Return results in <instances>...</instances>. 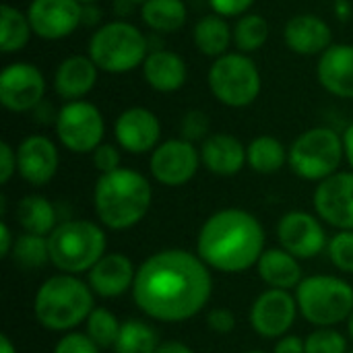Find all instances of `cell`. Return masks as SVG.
Masks as SVG:
<instances>
[{"instance_id":"obj_1","label":"cell","mask_w":353,"mask_h":353,"mask_svg":"<svg viewBox=\"0 0 353 353\" xmlns=\"http://www.w3.org/2000/svg\"><path fill=\"white\" fill-rule=\"evenodd\" d=\"M213 277L199 254L170 248L151 254L139 269L132 285L134 304L159 323L194 319L211 300Z\"/></svg>"},{"instance_id":"obj_2","label":"cell","mask_w":353,"mask_h":353,"mask_svg":"<svg viewBox=\"0 0 353 353\" xmlns=\"http://www.w3.org/2000/svg\"><path fill=\"white\" fill-rule=\"evenodd\" d=\"M196 252L209 269L221 273H244L265 252V230L244 209H221L201 228Z\"/></svg>"},{"instance_id":"obj_3","label":"cell","mask_w":353,"mask_h":353,"mask_svg":"<svg viewBox=\"0 0 353 353\" xmlns=\"http://www.w3.org/2000/svg\"><path fill=\"white\" fill-rule=\"evenodd\" d=\"M153 203L149 180L130 168L101 174L93 188V209L97 219L116 232L130 230L145 219Z\"/></svg>"},{"instance_id":"obj_4","label":"cell","mask_w":353,"mask_h":353,"mask_svg":"<svg viewBox=\"0 0 353 353\" xmlns=\"http://www.w3.org/2000/svg\"><path fill=\"white\" fill-rule=\"evenodd\" d=\"M93 308V290L68 273L46 279L33 300L37 323L54 333L79 327L89 319Z\"/></svg>"},{"instance_id":"obj_5","label":"cell","mask_w":353,"mask_h":353,"mask_svg":"<svg viewBox=\"0 0 353 353\" xmlns=\"http://www.w3.org/2000/svg\"><path fill=\"white\" fill-rule=\"evenodd\" d=\"M50 263L68 275L89 273L105 254V232L87 219H70L56 225L48 236Z\"/></svg>"},{"instance_id":"obj_6","label":"cell","mask_w":353,"mask_h":353,"mask_svg":"<svg viewBox=\"0 0 353 353\" xmlns=\"http://www.w3.org/2000/svg\"><path fill=\"white\" fill-rule=\"evenodd\" d=\"M300 314L319 329L335 327L353 312V288L333 275H312L296 288Z\"/></svg>"},{"instance_id":"obj_7","label":"cell","mask_w":353,"mask_h":353,"mask_svg":"<svg viewBox=\"0 0 353 353\" xmlns=\"http://www.w3.org/2000/svg\"><path fill=\"white\" fill-rule=\"evenodd\" d=\"M147 37L126 21L99 27L89 41V58L99 70L128 72L147 60Z\"/></svg>"},{"instance_id":"obj_8","label":"cell","mask_w":353,"mask_h":353,"mask_svg":"<svg viewBox=\"0 0 353 353\" xmlns=\"http://www.w3.org/2000/svg\"><path fill=\"white\" fill-rule=\"evenodd\" d=\"M345 155L343 139L327 128H310L302 132L288 151V163L296 176L310 182H323L337 174V168Z\"/></svg>"},{"instance_id":"obj_9","label":"cell","mask_w":353,"mask_h":353,"mask_svg":"<svg viewBox=\"0 0 353 353\" xmlns=\"http://www.w3.org/2000/svg\"><path fill=\"white\" fill-rule=\"evenodd\" d=\"M211 93L230 108H246L261 93V72L244 54H223L209 68Z\"/></svg>"},{"instance_id":"obj_10","label":"cell","mask_w":353,"mask_h":353,"mask_svg":"<svg viewBox=\"0 0 353 353\" xmlns=\"http://www.w3.org/2000/svg\"><path fill=\"white\" fill-rule=\"evenodd\" d=\"M101 112L83 99L68 101L56 116V132L60 143L72 153H93L103 139Z\"/></svg>"},{"instance_id":"obj_11","label":"cell","mask_w":353,"mask_h":353,"mask_svg":"<svg viewBox=\"0 0 353 353\" xmlns=\"http://www.w3.org/2000/svg\"><path fill=\"white\" fill-rule=\"evenodd\" d=\"M201 153L196 151L194 143L184 139H170L153 149L149 168L153 178L163 186H182L194 178L199 172Z\"/></svg>"},{"instance_id":"obj_12","label":"cell","mask_w":353,"mask_h":353,"mask_svg":"<svg viewBox=\"0 0 353 353\" xmlns=\"http://www.w3.org/2000/svg\"><path fill=\"white\" fill-rule=\"evenodd\" d=\"M46 93V79L37 66L14 62L0 72V103L10 112L33 110Z\"/></svg>"},{"instance_id":"obj_13","label":"cell","mask_w":353,"mask_h":353,"mask_svg":"<svg viewBox=\"0 0 353 353\" xmlns=\"http://www.w3.org/2000/svg\"><path fill=\"white\" fill-rule=\"evenodd\" d=\"M298 314L296 298L285 290L263 292L250 308V325L265 339H281Z\"/></svg>"},{"instance_id":"obj_14","label":"cell","mask_w":353,"mask_h":353,"mask_svg":"<svg viewBox=\"0 0 353 353\" xmlns=\"http://www.w3.org/2000/svg\"><path fill=\"white\" fill-rule=\"evenodd\" d=\"M314 209L323 221L339 232H353V172H337L319 182Z\"/></svg>"},{"instance_id":"obj_15","label":"cell","mask_w":353,"mask_h":353,"mask_svg":"<svg viewBox=\"0 0 353 353\" xmlns=\"http://www.w3.org/2000/svg\"><path fill=\"white\" fill-rule=\"evenodd\" d=\"M277 240L283 250L294 254L298 261L312 259L327 246V234L312 213L290 211L277 223Z\"/></svg>"},{"instance_id":"obj_16","label":"cell","mask_w":353,"mask_h":353,"mask_svg":"<svg viewBox=\"0 0 353 353\" xmlns=\"http://www.w3.org/2000/svg\"><path fill=\"white\" fill-rule=\"evenodd\" d=\"M27 17L35 35L62 39L83 23V4L77 0H33Z\"/></svg>"},{"instance_id":"obj_17","label":"cell","mask_w":353,"mask_h":353,"mask_svg":"<svg viewBox=\"0 0 353 353\" xmlns=\"http://www.w3.org/2000/svg\"><path fill=\"white\" fill-rule=\"evenodd\" d=\"M58 163V149L43 134H31L17 147V172L33 186L48 184L56 176Z\"/></svg>"},{"instance_id":"obj_18","label":"cell","mask_w":353,"mask_h":353,"mask_svg":"<svg viewBox=\"0 0 353 353\" xmlns=\"http://www.w3.org/2000/svg\"><path fill=\"white\" fill-rule=\"evenodd\" d=\"M114 134L124 151L141 155L157 147L161 137V126L151 110L128 108L118 116L114 124Z\"/></svg>"},{"instance_id":"obj_19","label":"cell","mask_w":353,"mask_h":353,"mask_svg":"<svg viewBox=\"0 0 353 353\" xmlns=\"http://www.w3.org/2000/svg\"><path fill=\"white\" fill-rule=\"evenodd\" d=\"M134 263L122 252H110L89 271V288L95 296L118 298L134 285Z\"/></svg>"},{"instance_id":"obj_20","label":"cell","mask_w":353,"mask_h":353,"mask_svg":"<svg viewBox=\"0 0 353 353\" xmlns=\"http://www.w3.org/2000/svg\"><path fill=\"white\" fill-rule=\"evenodd\" d=\"M201 161L215 176H236L248 161V149L236 137L217 132L203 141Z\"/></svg>"},{"instance_id":"obj_21","label":"cell","mask_w":353,"mask_h":353,"mask_svg":"<svg viewBox=\"0 0 353 353\" xmlns=\"http://www.w3.org/2000/svg\"><path fill=\"white\" fill-rule=\"evenodd\" d=\"M285 43L292 52L302 56L325 54L333 43L331 27L314 14H298L285 25Z\"/></svg>"},{"instance_id":"obj_22","label":"cell","mask_w":353,"mask_h":353,"mask_svg":"<svg viewBox=\"0 0 353 353\" xmlns=\"http://www.w3.org/2000/svg\"><path fill=\"white\" fill-rule=\"evenodd\" d=\"M319 81L337 97H353V46L337 43L321 56Z\"/></svg>"},{"instance_id":"obj_23","label":"cell","mask_w":353,"mask_h":353,"mask_svg":"<svg viewBox=\"0 0 353 353\" xmlns=\"http://www.w3.org/2000/svg\"><path fill=\"white\" fill-rule=\"evenodd\" d=\"M97 81V66L89 56H70L62 60L54 77L56 93L66 101H77L87 95Z\"/></svg>"},{"instance_id":"obj_24","label":"cell","mask_w":353,"mask_h":353,"mask_svg":"<svg viewBox=\"0 0 353 353\" xmlns=\"http://www.w3.org/2000/svg\"><path fill=\"white\" fill-rule=\"evenodd\" d=\"M143 74L155 91L172 93L186 83V62L176 52L155 50L143 62Z\"/></svg>"},{"instance_id":"obj_25","label":"cell","mask_w":353,"mask_h":353,"mask_svg":"<svg viewBox=\"0 0 353 353\" xmlns=\"http://www.w3.org/2000/svg\"><path fill=\"white\" fill-rule=\"evenodd\" d=\"M259 277L271 290H285L298 288L302 283V267L300 261L283 248L265 250L256 263Z\"/></svg>"},{"instance_id":"obj_26","label":"cell","mask_w":353,"mask_h":353,"mask_svg":"<svg viewBox=\"0 0 353 353\" xmlns=\"http://www.w3.org/2000/svg\"><path fill=\"white\" fill-rule=\"evenodd\" d=\"M17 221L27 234L48 238L58 225V213L46 196L29 194L17 205Z\"/></svg>"},{"instance_id":"obj_27","label":"cell","mask_w":353,"mask_h":353,"mask_svg":"<svg viewBox=\"0 0 353 353\" xmlns=\"http://www.w3.org/2000/svg\"><path fill=\"white\" fill-rule=\"evenodd\" d=\"M192 39H194V46L205 56L219 58L228 54V48L232 41V29L221 14H207L194 25Z\"/></svg>"},{"instance_id":"obj_28","label":"cell","mask_w":353,"mask_h":353,"mask_svg":"<svg viewBox=\"0 0 353 353\" xmlns=\"http://www.w3.org/2000/svg\"><path fill=\"white\" fill-rule=\"evenodd\" d=\"M147 27L159 33H176L186 23V4L182 0H147L141 6Z\"/></svg>"},{"instance_id":"obj_29","label":"cell","mask_w":353,"mask_h":353,"mask_svg":"<svg viewBox=\"0 0 353 353\" xmlns=\"http://www.w3.org/2000/svg\"><path fill=\"white\" fill-rule=\"evenodd\" d=\"M29 17L10 4H2L0 8V50L4 54L19 52L27 46L31 37Z\"/></svg>"},{"instance_id":"obj_30","label":"cell","mask_w":353,"mask_h":353,"mask_svg":"<svg viewBox=\"0 0 353 353\" xmlns=\"http://www.w3.org/2000/svg\"><path fill=\"white\" fill-rule=\"evenodd\" d=\"M288 161L285 147L275 137H256L248 145V165L256 174H275Z\"/></svg>"},{"instance_id":"obj_31","label":"cell","mask_w":353,"mask_h":353,"mask_svg":"<svg viewBox=\"0 0 353 353\" xmlns=\"http://www.w3.org/2000/svg\"><path fill=\"white\" fill-rule=\"evenodd\" d=\"M157 347V333L147 323L137 319L122 323L118 341L114 345L116 353H155Z\"/></svg>"},{"instance_id":"obj_32","label":"cell","mask_w":353,"mask_h":353,"mask_svg":"<svg viewBox=\"0 0 353 353\" xmlns=\"http://www.w3.org/2000/svg\"><path fill=\"white\" fill-rule=\"evenodd\" d=\"M14 265H19L25 271L39 269L46 263H50V246L46 236H35V234H21L14 240V248L10 252Z\"/></svg>"},{"instance_id":"obj_33","label":"cell","mask_w":353,"mask_h":353,"mask_svg":"<svg viewBox=\"0 0 353 353\" xmlns=\"http://www.w3.org/2000/svg\"><path fill=\"white\" fill-rule=\"evenodd\" d=\"M85 325H87V335L95 341L99 350H110V347L114 350L122 327V323H118L114 312H110L108 308H93Z\"/></svg>"},{"instance_id":"obj_34","label":"cell","mask_w":353,"mask_h":353,"mask_svg":"<svg viewBox=\"0 0 353 353\" xmlns=\"http://www.w3.org/2000/svg\"><path fill=\"white\" fill-rule=\"evenodd\" d=\"M269 37V23L261 14H244L234 27V41L240 52H256Z\"/></svg>"},{"instance_id":"obj_35","label":"cell","mask_w":353,"mask_h":353,"mask_svg":"<svg viewBox=\"0 0 353 353\" xmlns=\"http://www.w3.org/2000/svg\"><path fill=\"white\" fill-rule=\"evenodd\" d=\"M306 353H347L345 337L333 327H323L310 333L306 339Z\"/></svg>"},{"instance_id":"obj_36","label":"cell","mask_w":353,"mask_h":353,"mask_svg":"<svg viewBox=\"0 0 353 353\" xmlns=\"http://www.w3.org/2000/svg\"><path fill=\"white\" fill-rule=\"evenodd\" d=\"M327 252H329L331 263L339 271L353 275V232L343 230L335 234L331 242L327 244Z\"/></svg>"},{"instance_id":"obj_37","label":"cell","mask_w":353,"mask_h":353,"mask_svg":"<svg viewBox=\"0 0 353 353\" xmlns=\"http://www.w3.org/2000/svg\"><path fill=\"white\" fill-rule=\"evenodd\" d=\"M180 132H182V139L188 143L205 141L209 134V116L201 110L186 112V116L180 122Z\"/></svg>"},{"instance_id":"obj_38","label":"cell","mask_w":353,"mask_h":353,"mask_svg":"<svg viewBox=\"0 0 353 353\" xmlns=\"http://www.w3.org/2000/svg\"><path fill=\"white\" fill-rule=\"evenodd\" d=\"M54 353H99V347L87 333H68L56 343Z\"/></svg>"},{"instance_id":"obj_39","label":"cell","mask_w":353,"mask_h":353,"mask_svg":"<svg viewBox=\"0 0 353 353\" xmlns=\"http://www.w3.org/2000/svg\"><path fill=\"white\" fill-rule=\"evenodd\" d=\"M93 165L97 172L101 174H110L116 172L120 168V151L114 145L101 143L95 151H93Z\"/></svg>"},{"instance_id":"obj_40","label":"cell","mask_w":353,"mask_h":353,"mask_svg":"<svg viewBox=\"0 0 353 353\" xmlns=\"http://www.w3.org/2000/svg\"><path fill=\"white\" fill-rule=\"evenodd\" d=\"M207 327L213 333L228 335V333H232L236 329V316L228 308H213L209 312V316H207Z\"/></svg>"},{"instance_id":"obj_41","label":"cell","mask_w":353,"mask_h":353,"mask_svg":"<svg viewBox=\"0 0 353 353\" xmlns=\"http://www.w3.org/2000/svg\"><path fill=\"white\" fill-rule=\"evenodd\" d=\"M254 0H209L211 8L215 10V14L221 17H238L244 14Z\"/></svg>"},{"instance_id":"obj_42","label":"cell","mask_w":353,"mask_h":353,"mask_svg":"<svg viewBox=\"0 0 353 353\" xmlns=\"http://www.w3.org/2000/svg\"><path fill=\"white\" fill-rule=\"evenodd\" d=\"M14 172H17V153L6 141H2L0 143V184H8Z\"/></svg>"},{"instance_id":"obj_43","label":"cell","mask_w":353,"mask_h":353,"mask_svg":"<svg viewBox=\"0 0 353 353\" xmlns=\"http://www.w3.org/2000/svg\"><path fill=\"white\" fill-rule=\"evenodd\" d=\"M273 353H306V343L296 335H285L275 343Z\"/></svg>"},{"instance_id":"obj_44","label":"cell","mask_w":353,"mask_h":353,"mask_svg":"<svg viewBox=\"0 0 353 353\" xmlns=\"http://www.w3.org/2000/svg\"><path fill=\"white\" fill-rule=\"evenodd\" d=\"M12 248H14V240H12L10 228L6 225V221H0V256L2 259L10 256Z\"/></svg>"},{"instance_id":"obj_45","label":"cell","mask_w":353,"mask_h":353,"mask_svg":"<svg viewBox=\"0 0 353 353\" xmlns=\"http://www.w3.org/2000/svg\"><path fill=\"white\" fill-rule=\"evenodd\" d=\"M155 353H194L192 347H188L186 343L182 341H165V343H159L157 352Z\"/></svg>"},{"instance_id":"obj_46","label":"cell","mask_w":353,"mask_h":353,"mask_svg":"<svg viewBox=\"0 0 353 353\" xmlns=\"http://www.w3.org/2000/svg\"><path fill=\"white\" fill-rule=\"evenodd\" d=\"M99 19H101V10H97L95 4H85V6H83V23L93 25V23L99 21Z\"/></svg>"},{"instance_id":"obj_47","label":"cell","mask_w":353,"mask_h":353,"mask_svg":"<svg viewBox=\"0 0 353 353\" xmlns=\"http://www.w3.org/2000/svg\"><path fill=\"white\" fill-rule=\"evenodd\" d=\"M343 145H345V157H347V161H350L353 172V124L345 130V134H343Z\"/></svg>"},{"instance_id":"obj_48","label":"cell","mask_w":353,"mask_h":353,"mask_svg":"<svg viewBox=\"0 0 353 353\" xmlns=\"http://www.w3.org/2000/svg\"><path fill=\"white\" fill-rule=\"evenodd\" d=\"M0 353H17V347L12 345L8 335H0Z\"/></svg>"},{"instance_id":"obj_49","label":"cell","mask_w":353,"mask_h":353,"mask_svg":"<svg viewBox=\"0 0 353 353\" xmlns=\"http://www.w3.org/2000/svg\"><path fill=\"white\" fill-rule=\"evenodd\" d=\"M347 331H350V335L353 337V312L350 314V319H347Z\"/></svg>"},{"instance_id":"obj_50","label":"cell","mask_w":353,"mask_h":353,"mask_svg":"<svg viewBox=\"0 0 353 353\" xmlns=\"http://www.w3.org/2000/svg\"><path fill=\"white\" fill-rule=\"evenodd\" d=\"M77 2H81V4L85 6V4H95L97 0H77Z\"/></svg>"},{"instance_id":"obj_51","label":"cell","mask_w":353,"mask_h":353,"mask_svg":"<svg viewBox=\"0 0 353 353\" xmlns=\"http://www.w3.org/2000/svg\"><path fill=\"white\" fill-rule=\"evenodd\" d=\"M128 2H141V4H143V2H147V0H128Z\"/></svg>"},{"instance_id":"obj_52","label":"cell","mask_w":353,"mask_h":353,"mask_svg":"<svg viewBox=\"0 0 353 353\" xmlns=\"http://www.w3.org/2000/svg\"><path fill=\"white\" fill-rule=\"evenodd\" d=\"M244 353H265V352H244Z\"/></svg>"},{"instance_id":"obj_53","label":"cell","mask_w":353,"mask_h":353,"mask_svg":"<svg viewBox=\"0 0 353 353\" xmlns=\"http://www.w3.org/2000/svg\"><path fill=\"white\" fill-rule=\"evenodd\" d=\"M352 353H353V352H352Z\"/></svg>"}]
</instances>
